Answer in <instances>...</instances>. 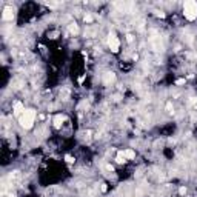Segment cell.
I'll list each match as a JSON object with an SVG mask.
<instances>
[{"mask_svg": "<svg viewBox=\"0 0 197 197\" xmlns=\"http://www.w3.org/2000/svg\"><path fill=\"white\" fill-rule=\"evenodd\" d=\"M12 18H14V9L11 6H6L3 9V12H2V20L3 22H11Z\"/></svg>", "mask_w": 197, "mask_h": 197, "instance_id": "277c9868", "label": "cell"}, {"mask_svg": "<svg viewBox=\"0 0 197 197\" xmlns=\"http://www.w3.org/2000/svg\"><path fill=\"white\" fill-rule=\"evenodd\" d=\"M65 160L68 162V163H74V159H72L71 156H66V157H65Z\"/></svg>", "mask_w": 197, "mask_h": 197, "instance_id": "4fadbf2b", "label": "cell"}, {"mask_svg": "<svg viewBox=\"0 0 197 197\" xmlns=\"http://www.w3.org/2000/svg\"><path fill=\"white\" fill-rule=\"evenodd\" d=\"M180 194H186V188H185V186L180 188Z\"/></svg>", "mask_w": 197, "mask_h": 197, "instance_id": "9a60e30c", "label": "cell"}, {"mask_svg": "<svg viewBox=\"0 0 197 197\" xmlns=\"http://www.w3.org/2000/svg\"><path fill=\"white\" fill-rule=\"evenodd\" d=\"M108 46H109V49L112 53H119V49H120V40L117 39L116 34H109L108 36Z\"/></svg>", "mask_w": 197, "mask_h": 197, "instance_id": "3957f363", "label": "cell"}, {"mask_svg": "<svg viewBox=\"0 0 197 197\" xmlns=\"http://www.w3.org/2000/svg\"><path fill=\"white\" fill-rule=\"evenodd\" d=\"M83 20H85V23H91V22H92V17H91L90 14H86V16L83 17Z\"/></svg>", "mask_w": 197, "mask_h": 197, "instance_id": "8fae6325", "label": "cell"}, {"mask_svg": "<svg viewBox=\"0 0 197 197\" xmlns=\"http://www.w3.org/2000/svg\"><path fill=\"white\" fill-rule=\"evenodd\" d=\"M36 109H25V112L18 117V123L25 129H31L36 122Z\"/></svg>", "mask_w": 197, "mask_h": 197, "instance_id": "6da1fadb", "label": "cell"}, {"mask_svg": "<svg viewBox=\"0 0 197 197\" xmlns=\"http://www.w3.org/2000/svg\"><path fill=\"white\" fill-rule=\"evenodd\" d=\"M122 152H123L125 159H134L135 157V152L133 151V149H125V151H122Z\"/></svg>", "mask_w": 197, "mask_h": 197, "instance_id": "9c48e42d", "label": "cell"}, {"mask_svg": "<svg viewBox=\"0 0 197 197\" xmlns=\"http://www.w3.org/2000/svg\"><path fill=\"white\" fill-rule=\"evenodd\" d=\"M12 112L16 114V116H22L23 112H25V106H23V103H20V102H16L14 103V108H12Z\"/></svg>", "mask_w": 197, "mask_h": 197, "instance_id": "5b68a950", "label": "cell"}, {"mask_svg": "<svg viewBox=\"0 0 197 197\" xmlns=\"http://www.w3.org/2000/svg\"><path fill=\"white\" fill-rule=\"evenodd\" d=\"M183 16L186 20L189 22H194L197 18V2L194 0H188L183 3Z\"/></svg>", "mask_w": 197, "mask_h": 197, "instance_id": "7a4b0ae2", "label": "cell"}, {"mask_svg": "<svg viewBox=\"0 0 197 197\" xmlns=\"http://www.w3.org/2000/svg\"><path fill=\"white\" fill-rule=\"evenodd\" d=\"M116 80V76H114V72H105V76H103V82L109 85V83H112V82Z\"/></svg>", "mask_w": 197, "mask_h": 197, "instance_id": "8992f818", "label": "cell"}, {"mask_svg": "<svg viewBox=\"0 0 197 197\" xmlns=\"http://www.w3.org/2000/svg\"><path fill=\"white\" fill-rule=\"evenodd\" d=\"M126 40H128V42H133V36H131V34H128V36H126Z\"/></svg>", "mask_w": 197, "mask_h": 197, "instance_id": "2e32d148", "label": "cell"}, {"mask_svg": "<svg viewBox=\"0 0 197 197\" xmlns=\"http://www.w3.org/2000/svg\"><path fill=\"white\" fill-rule=\"evenodd\" d=\"M63 120H65V117L62 116V114H57V116L54 117V126H55V128H60V126L63 125Z\"/></svg>", "mask_w": 197, "mask_h": 197, "instance_id": "52a82bcc", "label": "cell"}, {"mask_svg": "<svg viewBox=\"0 0 197 197\" xmlns=\"http://www.w3.org/2000/svg\"><path fill=\"white\" fill-rule=\"evenodd\" d=\"M185 83V79H179V80L176 82V85H183Z\"/></svg>", "mask_w": 197, "mask_h": 197, "instance_id": "5bb4252c", "label": "cell"}, {"mask_svg": "<svg viewBox=\"0 0 197 197\" xmlns=\"http://www.w3.org/2000/svg\"><path fill=\"white\" fill-rule=\"evenodd\" d=\"M171 109H172V103H171V102H168V103H166V111H168V112H172Z\"/></svg>", "mask_w": 197, "mask_h": 197, "instance_id": "7c38bea8", "label": "cell"}, {"mask_svg": "<svg viewBox=\"0 0 197 197\" xmlns=\"http://www.w3.org/2000/svg\"><path fill=\"white\" fill-rule=\"evenodd\" d=\"M68 29H69V32H71V34H74V36H77V34H79V26H77V23H69Z\"/></svg>", "mask_w": 197, "mask_h": 197, "instance_id": "ba28073f", "label": "cell"}, {"mask_svg": "<svg viewBox=\"0 0 197 197\" xmlns=\"http://www.w3.org/2000/svg\"><path fill=\"white\" fill-rule=\"evenodd\" d=\"M116 162L117 163H125L126 162V159H125V156H123V152L120 151L119 154H117V157H116Z\"/></svg>", "mask_w": 197, "mask_h": 197, "instance_id": "30bf717a", "label": "cell"}]
</instances>
